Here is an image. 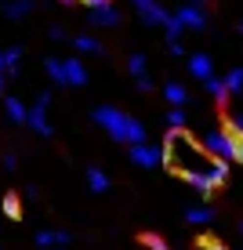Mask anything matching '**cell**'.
Wrapping results in <instances>:
<instances>
[{
	"mask_svg": "<svg viewBox=\"0 0 243 250\" xmlns=\"http://www.w3.org/2000/svg\"><path fill=\"white\" fill-rule=\"evenodd\" d=\"M163 163H167L175 174H181L196 192H211L229 182V163L225 160H214L211 152L203 149L199 142H193L185 131H171L163 138Z\"/></svg>",
	"mask_w": 243,
	"mask_h": 250,
	"instance_id": "obj_1",
	"label": "cell"
},
{
	"mask_svg": "<svg viewBox=\"0 0 243 250\" xmlns=\"http://www.w3.org/2000/svg\"><path fill=\"white\" fill-rule=\"evenodd\" d=\"M91 120L98 127H106L109 138H116V142H127V145H145V124L134 116H127L124 109H112V105H98L91 113Z\"/></svg>",
	"mask_w": 243,
	"mask_h": 250,
	"instance_id": "obj_2",
	"label": "cell"
},
{
	"mask_svg": "<svg viewBox=\"0 0 243 250\" xmlns=\"http://www.w3.org/2000/svg\"><path fill=\"white\" fill-rule=\"evenodd\" d=\"M203 145L207 152H211L214 160H225V163H236V134L232 131H221V127H214V131L203 134Z\"/></svg>",
	"mask_w": 243,
	"mask_h": 250,
	"instance_id": "obj_3",
	"label": "cell"
},
{
	"mask_svg": "<svg viewBox=\"0 0 243 250\" xmlns=\"http://www.w3.org/2000/svg\"><path fill=\"white\" fill-rule=\"evenodd\" d=\"M47 105H51V94H37V102H33L29 109V127L37 131L40 138H51V120H47Z\"/></svg>",
	"mask_w": 243,
	"mask_h": 250,
	"instance_id": "obj_4",
	"label": "cell"
},
{
	"mask_svg": "<svg viewBox=\"0 0 243 250\" xmlns=\"http://www.w3.org/2000/svg\"><path fill=\"white\" fill-rule=\"evenodd\" d=\"M134 7L145 25H167V19H171V11L163 4H156V0H134Z\"/></svg>",
	"mask_w": 243,
	"mask_h": 250,
	"instance_id": "obj_5",
	"label": "cell"
},
{
	"mask_svg": "<svg viewBox=\"0 0 243 250\" xmlns=\"http://www.w3.org/2000/svg\"><path fill=\"white\" fill-rule=\"evenodd\" d=\"M131 163H138V167H160L163 163V149L160 145H131Z\"/></svg>",
	"mask_w": 243,
	"mask_h": 250,
	"instance_id": "obj_6",
	"label": "cell"
},
{
	"mask_svg": "<svg viewBox=\"0 0 243 250\" xmlns=\"http://www.w3.org/2000/svg\"><path fill=\"white\" fill-rule=\"evenodd\" d=\"M189 73H193L196 76V80H211V76H214V62H211V55H207V51H196V55L193 58H189Z\"/></svg>",
	"mask_w": 243,
	"mask_h": 250,
	"instance_id": "obj_7",
	"label": "cell"
},
{
	"mask_svg": "<svg viewBox=\"0 0 243 250\" xmlns=\"http://www.w3.org/2000/svg\"><path fill=\"white\" fill-rule=\"evenodd\" d=\"M66 83L69 87H84V83H88V69H84V62L80 58H66Z\"/></svg>",
	"mask_w": 243,
	"mask_h": 250,
	"instance_id": "obj_8",
	"label": "cell"
},
{
	"mask_svg": "<svg viewBox=\"0 0 243 250\" xmlns=\"http://www.w3.org/2000/svg\"><path fill=\"white\" fill-rule=\"evenodd\" d=\"M178 19H181V25H185V29H203V25H207V19H203V7H193V4H189V7H178Z\"/></svg>",
	"mask_w": 243,
	"mask_h": 250,
	"instance_id": "obj_9",
	"label": "cell"
},
{
	"mask_svg": "<svg viewBox=\"0 0 243 250\" xmlns=\"http://www.w3.org/2000/svg\"><path fill=\"white\" fill-rule=\"evenodd\" d=\"M120 22V11L112 4H106V7H94L91 11V25H102V29H112V25Z\"/></svg>",
	"mask_w": 243,
	"mask_h": 250,
	"instance_id": "obj_10",
	"label": "cell"
},
{
	"mask_svg": "<svg viewBox=\"0 0 243 250\" xmlns=\"http://www.w3.org/2000/svg\"><path fill=\"white\" fill-rule=\"evenodd\" d=\"M33 7H37V0H4V4H0V11H4L7 19H25Z\"/></svg>",
	"mask_w": 243,
	"mask_h": 250,
	"instance_id": "obj_11",
	"label": "cell"
},
{
	"mask_svg": "<svg viewBox=\"0 0 243 250\" xmlns=\"http://www.w3.org/2000/svg\"><path fill=\"white\" fill-rule=\"evenodd\" d=\"M4 109H7V116H11L15 124H29V109H25L15 94H7V98H4Z\"/></svg>",
	"mask_w": 243,
	"mask_h": 250,
	"instance_id": "obj_12",
	"label": "cell"
},
{
	"mask_svg": "<svg viewBox=\"0 0 243 250\" xmlns=\"http://www.w3.org/2000/svg\"><path fill=\"white\" fill-rule=\"evenodd\" d=\"M37 247H69V232H37Z\"/></svg>",
	"mask_w": 243,
	"mask_h": 250,
	"instance_id": "obj_13",
	"label": "cell"
},
{
	"mask_svg": "<svg viewBox=\"0 0 243 250\" xmlns=\"http://www.w3.org/2000/svg\"><path fill=\"white\" fill-rule=\"evenodd\" d=\"M163 94H167V102H171V105H175V109H181V105H185V102H189V91L181 87L178 80H171L167 87H163Z\"/></svg>",
	"mask_w": 243,
	"mask_h": 250,
	"instance_id": "obj_14",
	"label": "cell"
},
{
	"mask_svg": "<svg viewBox=\"0 0 243 250\" xmlns=\"http://www.w3.org/2000/svg\"><path fill=\"white\" fill-rule=\"evenodd\" d=\"M203 87L211 91V98H218V102H229V83H225L221 76H211V80H207Z\"/></svg>",
	"mask_w": 243,
	"mask_h": 250,
	"instance_id": "obj_15",
	"label": "cell"
},
{
	"mask_svg": "<svg viewBox=\"0 0 243 250\" xmlns=\"http://www.w3.org/2000/svg\"><path fill=\"white\" fill-rule=\"evenodd\" d=\"M73 47H76V51H88V55H106V47H102L94 37H88V33H84V37H76Z\"/></svg>",
	"mask_w": 243,
	"mask_h": 250,
	"instance_id": "obj_16",
	"label": "cell"
},
{
	"mask_svg": "<svg viewBox=\"0 0 243 250\" xmlns=\"http://www.w3.org/2000/svg\"><path fill=\"white\" fill-rule=\"evenodd\" d=\"M44 69H47V76L55 83H62V87H66V65H62V58H44Z\"/></svg>",
	"mask_w": 243,
	"mask_h": 250,
	"instance_id": "obj_17",
	"label": "cell"
},
{
	"mask_svg": "<svg viewBox=\"0 0 243 250\" xmlns=\"http://www.w3.org/2000/svg\"><path fill=\"white\" fill-rule=\"evenodd\" d=\"M88 185L94 188V192H106V188H109L106 170H102V167H88Z\"/></svg>",
	"mask_w": 243,
	"mask_h": 250,
	"instance_id": "obj_18",
	"label": "cell"
},
{
	"mask_svg": "<svg viewBox=\"0 0 243 250\" xmlns=\"http://www.w3.org/2000/svg\"><path fill=\"white\" fill-rule=\"evenodd\" d=\"M211 218H214L211 207H189V210H185V221H193V225H207Z\"/></svg>",
	"mask_w": 243,
	"mask_h": 250,
	"instance_id": "obj_19",
	"label": "cell"
},
{
	"mask_svg": "<svg viewBox=\"0 0 243 250\" xmlns=\"http://www.w3.org/2000/svg\"><path fill=\"white\" fill-rule=\"evenodd\" d=\"M4 58H7V80H11V76H19V62H22V47H7V51H4Z\"/></svg>",
	"mask_w": 243,
	"mask_h": 250,
	"instance_id": "obj_20",
	"label": "cell"
},
{
	"mask_svg": "<svg viewBox=\"0 0 243 250\" xmlns=\"http://www.w3.org/2000/svg\"><path fill=\"white\" fill-rule=\"evenodd\" d=\"M163 29H167V44H175V40L181 37V33H185V25H181V19H178V15H171Z\"/></svg>",
	"mask_w": 243,
	"mask_h": 250,
	"instance_id": "obj_21",
	"label": "cell"
},
{
	"mask_svg": "<svg viewBox=\"0 0 243 250\" xmlns=\"http://www.w3.org/2000/svg\"><path fill=\"white\" fill-rule=\"evenodd\" d=\"M127 69H131V76H134V80L149 76V73H145V55H131V58H127Z\"/></svg>",
	"mask_w": 243,
	"mask_h": 250,
	"instance_id": "obj_22",
	"label": "cell"
},
{
	"mask_svg": "<svg viewBox=\"0 0 243 250\" xmlns=\"http://www.w3.org/2000/svg\"><path fill=\"white\" fill-rule=\"evenodd\" d=\"M167 124H171V131H185V124H189L185 109H171V113H167Z\"/></svg>",
	"mask_w": 243,
	"mask_h": 250,
	"instance_id": "obj_23",
	"label": "cell"
},
{
	"mask_svg": "<svg viewBox=\"0 0 243 250\" xmlns=\"http://www.w3.org/2000/svg\"><path fill=\"white\" fill-rule=\"evenodd\" d=\"M4 214H7V218H22V203H19V196H11V192H7L4 196Z\"/></svg>",
	"mask_w": 243,
	"mask_h": 250,
	"instance_id": "obj_24",
	"label": "cell"
},
{
	"mask_svg": "<svg viewBox=\"0 0 243 250\" xmlns=\"http://www.w3.org/2000/svg\"><path fill=\"white\" fill-rule=\"evenodd\" d=\"M225 83H229V94H240L243 91V69H232V73L225 76Z\"/></svg>",
	"mask_w": 243,
	"mask_h": 250,
	"instance_id": "obj_25",
	"label": "cell"
},
{
	"mask_svg": "<svg viewBox=\"0 0 243 250\" xmlns=\"http://www.w3.org/2000/svg\"><path fill=\"white\" fill-rule=\"evenodd\" d=\"M142 243L149 247V250H167V239H163V236H153V232H145Z\"/></svg>",
	"mask_w": 243,
	"mask_h": 250,
	"instance_id": "obj_26",
	"label": "cell"
},
{
	"mask_svg": "<svg viewBox=\"0 0 243 250\" xmlns=\"http://www.w3.org/2000/svg\"><path fill=\"white\" fill-rule=\"evenodd\" d=\"M229 131L243 138V113H232V116H229Z\"/></svg>",
	"mask_w": 243,
	"mask_h": 250,
	"instance_id": "obj_27",
	"label": "cell"
},
{
	"mask_svg": "<svg viewBox=\"0 0 243 250\" xmlns=\"http://www.w3.org/2000/svg\"><path fill=\"white\" fill-rule=\"evenodd\" d=\"M47 37H51V40H58V44H62V40H66V29H62V25H51V29H47Z\"/></svg>",
	"mask_w": 243,
	"mask_h": 250,
	"instance_id": "obj_28",
	"label": "cell"
},
{
	"mask_svg": "<svg viewBox=\"0 0 243 250\" xmlns=\"http://www.w3.org/2000/svg\"><path fill=\"white\" fill-rule=\"evenodd\" d=\"M134 87L138 91H153V80H149V76H142V80H134Z\"/></svg>",
	"mask_w": 243,
	"mask_h": 250,
	"instance_id": "obj_29",
	"label": "cell"
},
{
	"mask_svg": "<svg viewBox=\"0 0 243 250\" xmlns=\"http://www.w3.org/2000/svg\"><path fill=\"white\" fill-rule=\"evenodd\" d=\"M4 167L15 170V167H19V156H15V152H7V156H4Z\"/></svg>",
	"mask_w": 243,
	"mask_h": 250,
	"instance_id": "obj_30",
	"label": "cell"
},
{
	"mask_svg": "<svg viewBox=\"0 0 243 250\" xmlns=\"http://www.w3.org/2000/svg\"><path fill=\"white\" fill-rule=\"evenodd\" d=\"M203 250H229V247H221V243H214V239H203Z\"/></svg>",
	"mask_w": 243,
	"mask_h": 250,
	"instance_id": "obj_31",
	"label": "cell"
},
{
	"mask_svg": "<svg viewBox=\"0 0 243 250\" xmlns=\"http://www.w3.org/2000/svg\"><path fill=\"white\" fill-rule=\"evenodd\" d=\"M167 51H171L175 58H181V40H175V44H167Z\"/></svg>",
	"mask_w": 243,
	"mask_h": 250,
	"instance_id": "obj_32",
	"label": "cell"
},
{
	"mask_svg": "<svg viewBox=\"0 0 243 250\" xmlns=\"http://www.w3.org/2000/svg\"><path fill=\"white\" fill-rule=\"evenodd\" d=\"M84 4H88L91 11H94V7H106V4H112V0H84Z\"/></svg>",
	"mask_w": 243,
	"mask_h": 250,
	"instance_id": "obj_33",
	"label": "cell"
},
{
	"mask_svg": "<svg viewBox=\"0 0 243 250\" xmlns=\"http://www.w3.org/2000/svg\"><path fill=\"white\" fill-rule=\"evenodd\" d=\"M0 73H7V58H4V51H0Z\"/></svg>",
	"mask_w": 243,
	"mask_h": 250,
	"instance_id": "obj_34",
	"label": "cell"
},
{
	"mask_svg": "<svg viewBox=\"0 0 243 250\" xmlns=\"http://www.w3.org/2000/svg\"><path fill=\"white\" fill-rule=\"evenodd\" d=\"M7 87V73H0V91H4Z\"/></svg>",
	"mask_w": 243,
	"mask_h": 250,
	"instance_id": "obj_35",
	"label": "cell"
},
{
	"mask_svg": "<svg viewBox=\"0 0 243 250\" xmlns=\"http://www.w3.org/2000/svg\"><path fill=\"white\" fill-rule=\"evenodd\" d=\"M58 4H66V7H69V4H76V0H58Z\"/></svg>",
	"mask_w": 243,
	"mask_h": 250,
	"instance_id": "obj_36",
	"label": "cell"
},
{
	"mask_svg": "<svg viewBox=\"0 0 243 250\" xmlns=\"http://www.w3.org/2000/svg\"><path fill=\"white\" fill-rule=\"evenodd\" d=\"M189 4H193V7H199V4H203V0H189Z\"/></svg>",
	"mask_w": 243,
	"mask_h": 250,
	"instance_id": "obj_37",
	"label": "cell"
},
{
	"mask_svg": "<svg viewBox=\"0 0 243 250\" xmlns=\"http://www.w3.org/2000/svg\"><path fill=\"white\" fill-rule=\"evenodd\" d=\"M240 33H243V22H240Z\"/></svg>",
	"mask_w": 243,
	"mask_h": 250,
	"instance_id": "obj_38",
	"label": "cell"
},
{
	"mask_svg": "<svg viewBox=\"0 0 243 250\" xmlns=\"http://www.w3.org/2000/svg\"><path fill=\"white\" fill-rule=\"evenodd\" d=\"M240 236H243V225H240Z\"/></svg>",
	"mask_w": 243,
	"mask_h": 250,
	"instance_id": "obj_39",
	"label": "cell"
},
{
	"mask_svg": "<svg viewBox=\"0 0 243 250\" xmlns=\"http://www.w3.org/2000/svg\"><path fill=\"white\" fill-rule=\"evenodd\" d=\"M55 250H66V247H55Z\"/></svg>",
	"mask_w": 243,
	"mask_h": 250,
	"instance_id": "obj_40",
	"label": "cell"
}]
</instances>
